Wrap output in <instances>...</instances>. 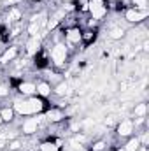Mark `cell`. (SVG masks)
<instances>
[{"mask_svg": "<svg viewBox=\"0 0 149 151\" xmlns=\"http://www.w3.org/2000/svg\"><path fill=\"white\" fill-rule=\"evenodd\" d=\"M44 109V100L37 97H28V99H16L14 100V111L23 116H32L39 114Z\"/></svg>", "mask_w": 149, "mask_h": 151, "instance_id": "1", "label": "cell"}, {"mask_svg": "<svg viewBox=\"0 0 149 151\" xmlns=\"http://www.w3.org/2000/svg\"><path fill=\"white\" fill-rule=\"evenodd\" d=\"M67 56H69V47L62 42H56L51 49V60L54 62V65H63L67 62Z\"/></svg>", "mask_w": 149, "mask_h": 151, "instance_id": "2", "label": "cell"}, {"mask_svg": "<svg viewBox=\"0 0 149 151\" xmlns=\"http://www.w3.org/2000/svg\"><path fill=\"white\" fill-rule=\"evenodd\" d=\"M88 11L91 12V18L93 19H102L105 14H107V5H105V0H88Z\"/></svg>", "mask_w": 149, "mask_h": 151, "instance_id": "3", "label": "cell"}, {"mask_svg": "<svg viewBox=\"0 0 149 151\" xmlns=\"http://www.w3.org/2000/svg\"><path fill=\"white\" fill-rule=\"evenodd\" d=\"M149 11H140V9H128L126 12H125V19L128 21V23H140V21H144L146 18H148Z\"/></svg>", "mask_w": 149, "mask_h": 151, "instance_id": "4", "label": "cell"}, {"mask_svg": "<svg viewBox=\"0 0 149 151\" xmlns=\"http://www.w3.org/2000/svg\"><path fill=\"white\" fill-rule=\"evenodd\" d=\"M44 116H39V118H27L25 121H23V127H21V130H23V134H27V135H32V134H35L39 128V123H40V119H42Z\"/></svg>", "mask_w": 149, "mask_h": 151, "instance_id": "5", "label": "cell"}, {"mask_svg": "<svg viewBox=\"0 0 149 151\" xmlns=\"http://www.w3.org/2000/svg\"><path fill=\"white\" fill-rule=\"evenodd\" d=\"M40 49H42V42H40L39 37H30L27 40V53L30 56H37L40 53Z\"/></svg>", "mask_w": 149, "mask_h": 151, "instance_id": "6", "label": "cell"}, {"mask_svg": "<svg viewBox=\"0 0 149 151\" xmlns=\"http://www.w3.org/2000/svg\"><path fill=\"white\" fill-rule=\"evenodd\" d=\"M133 132V121L132 119H123L117 125V135L119 137H128Z\"/></svg>", "mask_w": 149, "mask_h": 151, "instance_id": "7", "label": "cell"}, {"mask_svg": "<svg viewBox=\"0 0 149 151\" xmlns=\"http://www.w3.org/2000/svg\"><path fill=\"white\" fill-rule=\"evenodd\" d=\"M18 53H19V49H18L16 46H11V47H7V49H5V53L0 56V63H2V65H5V63L12 62V60L18 56Z\"/></svg>", "mask_w": 149, "mask_h": 151, "instance_id": "8", "label": "cell"}, {"mask_svg": "<svg viewBox=\"0 0 149 151\" xmlns=\"http://www.w3.org/2000/svg\"><path fill=\"white\" fill-rule=\"evenodd\" d=\"M81 30L77 28V27H72V28H69L67 32H65V39H67V42L69 44H79L81 42Z\"/></svg>", "mask_w": 149, "mask_h": 151, "instance_id": "9", "label": "cell"}, {"mask_svg": "<svg viewBox=\"0 0 149 151\" xmlns=\"http://www.w3.org/2000/svg\"><path fill=\"white\" fill-rule=\"evenodd\" d=\"M47 121H51V123H60L63 118H65V114L62 113L60 109H56V107H53V109H49L47 113H46V116H44Z\"/></svg>", "mask_w": 149, "mask_h": 151, "instance_id": "10", "label": "cell"}, {"mask_svg": "<svg viewBox=\"0 0 149 151\" xmlns=\"http://www.w3.org/2000/svg\"><path fill=\"white\" fill-rule=\"evenodd\" d=\"M51 86H49V83H46V81H40V83H37L35 84V93L37 95H40L42 99H46V97H49L51 95Z\"/></svg>", "mask_w": 149, "mask_h": 151, "instance_id": "11", "label": "cell"}, {"mask_svg": "<svg viewBox=\"0 0 149 151\" xmlns=\"http://www.w3.org/2000/svg\"><path fill=\"white\" fill-rule=\"evenodd\" d=\"M18 90H19V93H23V95H27V97H34L35 95V84L34 83H19V86H18Z\"/></svg>", "mask_w": 149, "mask_h": 151, "instance_id": "12", "label": "cell"}, {"mask_svg": "<svg viewBox=\"0 0 149 151\" xmlns=\"http://www.w3.org/2000/svg\"><path fill=\"white\" fill-rule=\"evenodd\" d=\"M60 141L58 142H53V141H46V142H42L39 148H40V151H60Z\"/></svg>", "mask_w": 149, "mask_h": 151, "instance_id": "13", "label": "cell"}, {"mask_svg": "<svg viewBox=\"0 0 149 151\" xmlns=\"http://www.w3.org/2000/svg\"><path fill=\"white\" fill-rule=\"evenodd\" d=\"M0 118H2V121H12L14 119V109H11V107H4V109H0Z\"/></svg>", "mask_w": 149, "mask_h": 151, "instance_id": "14", "label": "cell"}, {"mask_svg": "<svg viewBox=\"0 0 149 151\" xmlns=\"http://www.w3.org/2000/svg\"><path fill=\"white\" fill-rule=\"evenodd\" d=\"M19 18H21V12H19V9H16V7H12V9L9 11V14H7V21H9V23L19 21Z\"/></svg>", "mask_w": 149, "mask_h": 151, "instance_id": "15", "label": "cell"}, {"mask_svg": "<svg viewBox=\"0 0 149 151\" xmlns=\"http://www.w3.org/2000/svg\"><path fill=\"white\" fill-rule=\"evenodd\" d=\"M140 148V141H139V137H132L128 142H126V146H125V150L126 151H137Z\"/></svg>", "mask_w": 149, "mask_h": 151, "instance_id": "16", "label": "cell"}, {"mask_svg": "<svg viewBox=\"0 0 149 151\" xmlns=\"http://www.w3.org/2000/svg\"><path fill=\"white\" fill-rule=\"evenodd\" d=\"M111 39H114V40H117V39H121L123 35H125V30L121 28V27H114V28H111L109 30V34H107Z\"/></svg>", "mask_w": 149, "mask_h": 151, "instance_id": "17", "label": "cell"}, {"mask_svg": "<svg viewBox=\"0 0 149 151\" xmlns=\"http://www.w3.org/2000/svg\"><path fill=\"white\" fill-rule=\"evenodd\" d=\"M54 93H56V95H70L69 84H67V83H60V84L54 88Z\"/></svg>", "mask_w": 149, "mask_h": 151, "instance_id": "18", "label": "cell"}, {"mask_svg": "<svg viewBox=\"0 0 149 151\" xmlns=\"http://www.w3.org/2000/svg\"><path fill=\"white\" fill-rule=\"evenodd\" d=\"M133 113H135V116H139V118H144L146 113H148V106L146 104H137L135 109H133Z\"/></svg>", "mask_w": 149, "mask_h": 151, "instance_id": "19", "label": "cell"}, {"mask_svg": "<svg viewBox=\"0 0 149 151\" xmlns=\"http://www.w3.org/2000/svg\"><path fill=\"white\" fill-rule=\"evenodd\" d=\"M58 23H60V21H58L54 16L47 18V21H46V30H49V32H51V30H54V28L58 27Z\"/></svg>", "mask_w": 149, "mask_h": 151, "instance_id": "20", "label": "cell"}, {"mask_svg": "<svg viewBox=\"0 0 149 151\" xmlns=\"http://www.w3.org/2000/svg\"><path fill=\"white\" fill-rule=\"evenodd\" d=\"M39 32H40V27H39L37 23H32V21H30V25H28V34H30V37H39Z\"/></svg>", "mask_w": 149, "mask_h": 151, "instance_id": "21", "label": "cell"}, {"mask_svg": "<svg viewBox=\"0 0 149 151\" xmlns=\"http://www.w3.org/2000/svg\"><path fill=\"white\" fill-rule=\"evenodd\" d=\"M133 4H135V9H140V11L148 9V2L146 0H133Z\"/></svg>", "mask_w": 149, "mask_h": 151, "instance_id": "22", "label": "cell"}, {"mask_svg": "<svg viewBox=\"0 0 149 151\" xmlns=\"http://www.w3.org/2000/svg\"><path fill=\"white\" fill-rule=\"evenodd\" d=\"M95 37V34L91 32V30H88V32H84V34H81V40H86V42H90L91 39Z\"/></svg>", "mask_w": 149, "mask_h": 151, "instance_id": "23", "label": "cell"}, {"mask_svg": "<svg viewBox=\"0 0 149 151\" xmlns=\"http://www.w3.org/2000/svg\"><path fill=\"white\" fill-rule=\"evenodd\" d=\"M105 146H107V144H105L104 141H98V142L93 146V151H104L105 150Z\"/></svg>", "mask_w": 149, "mask_h": 151, "instance_id": "24", "label": "cell"}, {"mask_svg": "<svg viewBox=\"0 0 149 151\" xmlns=\"http://www.w3.org/2000/svg\"><path fill=\"white\" fill-rule=\"evenodd\" d=\"M19 146H21V144H19V141H12V142H9V144H7V148H9L11 151L19 150Z\"/></svg>", "mask_w": 149, "mask_h": 151, "instance_id": "25", "label": "cell"}, {"mask_svg": "<svg viewBox=\"0 0 149 151\" xmlns=\"http://www.w3.org/2000/svg\"><path fill=\"white\" fill-rule=\"evenodd\" d=\"M65 12H70V11H74L75 9V5L72 4V2H67V4H63V7H62Z\"/></svg>", "mask_w": 149, "mask_h": 151, "instance_id": "26", "label": "cell"}, {"mask_svg": "<svg viewBox=\"0 0 149 151\" xmlns=\"http://www.w3.org/2000/svg\"><path fill=\"white\" fill-rule=\"evenodd\" d=\"M19 0H2V4H9V5H14V4H18Z\"/></svg>", "mask_w": 149, "mask_h": 151, "instance_id": "27", "label": "cell"}, {"mask_svg": "<svg viewBox=\"0 0 149 151\" xmlns=\"http://www.w3.org/2000/svg\"><path fill=\"white\" fill-rule=\"evenodd\" d=\"M142 47H144V51H148V49H149V42H148V40H144V44H142Z\"/></svg>", "mask_w": 149, "mask_h": 151, "instance_id": "28", "label": "cell"}, {"mask_svg": "<svg viewBox=\"0 0 149 151\" xmlns=\"http://www.w3.org/2000/svg\"><path fill=\"white\" fill-rule=\"evenodd\" d=\"M137 151H148V146H140Z\"/></svg>", "mask_w": 149, "mask_h": 151, "instance_id": "29", "label": "cell"}, {"mask_svg": "<svg viewBox=\"0 0 149 151\" xmlns=\"http://www.w3.org/2000/svg\"><path fill=\"white\" fill-rule=\"evenodd\" d=\"M2 5H4V4H2V0H0V11H2Z\"/></svg>", "mask_w": 149, "mask_h": 151, "instance_id": "30", "label": "cell"}, {"mask_svg": "<svg viewBox=\"0 0 149 151\" xmlns=\"http://www.w3.org/2000/svg\"><path fill=\"white\" fill-rule=\"evenodd\" d=\"M117 151H126V150H125V148H121V150H117Z\"/></svg>", "mask_w": 149, "mask_h": 151, "instance_id": "31", "label": "cell"}, {"mask_svg": "<svg viewBox=\"0 0 149 151\" xmlns=\"http://www.w3.org/2000/svg\"><path fill=\"white\" fill-rule=\"evenodd\" d=\"M0 125H2V118H0Z\"/></svg>", "mask_w": 149, "mask_h": 151, "instance_id": "32", "label": "cell"}]
</instances>
